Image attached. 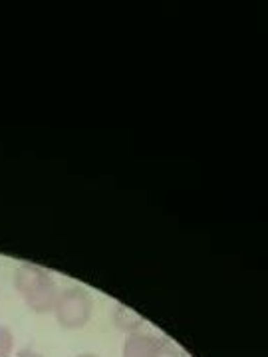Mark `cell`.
Returning a JSON list of instances; mask_svg holds the SVG:
<instances>
[{"label": "cell", "instance_id": "cell-5", "mask_svg": "<svg viewBox=\"0 0 268 357\" xmlns=\"http://www.w3.org/2000/svg\"><path fill=\"white\" fill-rule=\"evenodd\" d=\"M14 347V335L8 328L0 326V357H8Z\"/></svg>", "mask_w": 268, "mask_h": 357}, {"label": "cell", "instance_id": "cell-7", "mask_svg": "<svg viewBox=\"0 0 268 357\" xmlns=\"http://www.w3.org/2000/svg\"><path fill=\"white\" fill-rule=\"evenodd\" d=\"M77 357H98L96 354H82V356H77Z\"/></svg>", "mask_w": 268, "mask_h": 357}, {"label": "cell", "instance_id": "cell-1", "mask_svg": "<svg viewBox=\"0 0 268 357\" xmlns=\"http://www.w3.org/2000/svg\"><path fill=\"white\" fill-rule=\"evenodd\" d=\"M16 288L22 294L24 302L32 307L34 312H50L54 310L58 290L52 276L34 264H22L16 272Z\"/></svg>", "mask_w": 268, "mask_h": 357}, {"label": "cell", "instance_id": "cell-3", "mask_svg": "<svg viewBox=\"0 0 268 357\" xmlns=\"http://www.w3.org/2000/svg\"><path fill=\"white\" fill-rule=\"evenodd\" d=\"M163 344L147 333L131 332L124 345V357H161L163 356Z\"/></svg>", "mask_w": 268, "mask_h": 357}, {"label": "cell", "instance_id": "cell-4", "mask_svg": "<svg viewBox=\"0 0 268 357\" xmlns=\"http://www.w3.org/2000/svg\"><path fill=\"white\" fill-rule=\"evenodd\" d=\"M115 324L121 330H126V332H137V328L143 324V319H141L140 314H135L129 307H117V312H115Z\"/></svg>", "mask_w": 268, "mask_h": 357}, {"label": "cell", "instance_id": "cell-6", "mask_svg": "<svg viewBox=\"0 0 268 357\" xmlns=\"http://www.w3.org/2000/svg\"><path fill=\"white\" fill-rule=\"evenodd\" d=\"M16 357H44V356L38 354V351H34V349H20Z\"/></svg>", "mask_w": 268, "mask_h": 357}, {"label": "cell", "instance_id": "cell-2", "mask_svg": "<svg viewBox=\"0 0 268 357\" xmlns=\"http://www.w3.org/2000/svg\"><path fill=\"white\" fill-rule=\"evenodd\" d=\"M54 312L60 326L68 330H76L88 324L91 316V298L82 288H68L62 294H58Z\"/></svg>", "mask_w": 268, "mask_h": 357}]
</instances>
